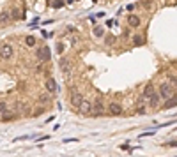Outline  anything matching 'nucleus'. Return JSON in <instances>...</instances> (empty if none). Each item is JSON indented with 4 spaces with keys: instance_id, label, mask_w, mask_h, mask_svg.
I'll return each instance as SVG.
<instances>
[{
    "instance_id": "1",
    "label": "nucleus",
    "mask_w": 177,
    "mask_h": 157,
    "mask_svg": "<svg viewBox=\"0 0 177 157\" xmlns=\"http://www.w3.org/2000/svg\"><path fill=\"white\" fill-rule=\"evenodd\" d=\"M176 90H174V85L172 83H163L160 85V97L161 99H168L170 95H174Z\"/></svg>"
},
{
    "instance_id": "2",
    "label": "nucleus",
    "mask_w": 177,
    "mask_h": 157,
    "mask_svg": "<svg viewBox=\"0 0 177 157\" xmlns=\"http://www.w3.org/2000/svg\"><path fill=\"white\" fill-rule=\"evenodd\" d=\"M103 113H105V103H103L101 99H96V101L92 103V111H90V115H92V117H103Z\"/></svg>"
},
{
    "instance_id": "3",
    "label": "nucleus",
    "mask_w": 177,
    "mask_h": 157,
    "mask_svg": "<svg viewBox=\"0 0 177 157\" xmlns=\"http://www.w3.org/2000/svg\"><path fill=\"white\" fill-rule=\"evenodd\" d=\"M35 55H37V58H39L41 62H50V58H51V51H50V48H48V46L39 48Z\"/></svg>"
},
{
    "instance_id": "4",
    "label": "nucleus",
    "mask_w": 177,
    "mask_h": 157,
    "mask_svg": "<svg viewBox=\"0 0 177 157\" xmlns=\"http://www.w3.org/2000/svg\"><path fill=\"white\" fill-rule=\"evenodd\" d=\"M12 55H14V49H12L11 44H2L0 46V58L2 60H9Z\"/></svg>"
},
{
    "instance_id": "5",
    "label": "nucleus",
    "mask_w": 177,
    "mask_h": 157,
    "mask_svg": "<svg viewBox=\"0 0 177 157\" xmlns=\"http://www.w3.org/2000/svg\"><path fill=\"white\" fill-rule=\"evenodd\" d=\"M44 88H46V92H50L51 95L59 92V85H57V81H55L53 78H46V83H44Z\"/></svg>"
},
{
    "instance_id": "6",
    "label": "nucleus",
    "mask_w": 177,
    "mask_h": 157,
    "mask_svg": "<svg viewBox=\"0 0 177 157\" xmlns=\"http://www.w3.org/2000/svg\"><path fill=\"white\" fill-rule=\"evenodd\" d=\"M154 92H156L154 85H152V83H149V85L144 88V94H142V97H140V103H147V101H149V97H151Z\"/></svg>"
},
{
    "instance_id": "7",
    "label": "nucleus",
    "mask_w": 177,
    "mask_h": 157,
    "mask_svg": "<svg viewBox=\"0 0 177 157\" xmlns=\"http://www.w3.org/2000/svg\"><path fill=\"white\" fill-rule=\"evenodd\" d=\"M78 111H80L82 115H85V117H87V115H90V111H92V103H90V101H87V99H83V101H82V104L78 106Z\"/></svg>"
},
{
    "instance_id": "8",
    "label": "nucleus",
    "mask_w": 177,
    "mask_h": 157,
    "mask_svg": "<svg viewBox=\"0 0 177 157\" xmlns=\"http://www.w3.org/2000/svg\"><path fill=\"white\" fill-rule=\"evenodd\" d=\"M59 67H60L62 74H71V69H73V65H71V62H69L67 58H60V62H59Z\"/></svg>"
},
{
    "instance_id": "9",
    "label": "nucleus",
    "mask_w": 177,
    "mask_h": 157,
    "mask_svg": "<svg viewBox=\"0 0 177 157\" xmlns=\"http://www.w3.org/2000/svg\"><path fill=\"white\" fill-rule=\"evenodd\" d=\"M108 113L113 115V117H119V115H122V106L119 103H110L108 104Z\"/></svg>"
},
{
    "instance_id": "10",
    "label": "nucleus",
    "mask_w": 177,
    "mask_h": 157,
    "mask_svg": "<svg viewBox=\"0 0 177 157\" xmlns=\"http://www.w3.org/2000/svg\"><path fill=\"white\" fill-rule=\"evenodd\" d=\"M83 99H85V97H83V95H82L80 92H73V94H71V99H69V101H71V106L78 108V106L82 104V101H83Z\"/></svg>"
},
{
    "instance_id": "11",
    "label": "nucleus",
    "mask_w": 177,
    "mask_h": 157,
    "mask_svg": "<svg viewBox=\"0 0 177 157\" xmlns=\"http://www.w3.org/2000/svg\"><path fill=\"white\" fill-rule=\"evenodd\" d=\"M140 23H142V21H140V18H138L137 14H129V16H128V25H129L131 28H138Z\"/></svg>"
},
{
    "instance_id": "12",
    "label": "nucleus",
    "mask_w": 177,
    "mask_h": 157,
    "mask_svg": "<svg viewBox=\"0 0 177 157\" xmlns=\"http://www.w3.org/2000/svg\"><path fill=\"white\" fill-rule=\"evenodd\" d=\"M160 101H161L160 94H156V92H154V94L149 97V106H151V108H158V106H160Z\"/></svg>"
},
{
    "instance_id": "13",
    "label": "nucleus",
    "mask_w": 177,
    "mask_h": 157,
    "mask_svg": "<svg viewBox=\"0 0 177 157\" xmlns=\"http://www.w3.org/2000/svg\"><path fill=\"white\" fill-rule=\"evenodd\" d=\"M0 118H2V122H11L12 118H16V113L5 110V111H2V117H0Z\"/></svg>"
},
{
    "instance_id": "14",
    "label": "nucleus",
    "mask_w": 177,
    "mask_h": 157,
    "mask_svg": "<svg viewBox=\"0 0 177 157\" xmlns=\"http://www.w3.org/2000/svg\"><path fill=\"white\" fill-rule=\"evenodd\" d=\"M174 106H177V95L174 94V95H170L168 99H167V103H165V110H170V108H174Z\"/></svg>"
},
{
    "instance_id": "15",
    "label": "nucleus",
    "mask_w": 177,
    "mask_h": 157,
    "mask_svg": "<svg viewBox=\"0 0 177 157\" xmlns=\"http://www.w3.org/2000/svg\"><path fill=\"white\" fill-rule=\"evenodd\" d=\"M50 99H51V94H50V92H46V94H41V95L37 97V103H39V104H48V103H50Z\"/></svg>"
},
{
    "instance_id": "16",
    "label": "nucleus",
    "mask_w": 177,
    "mask_h": 157,
    "mask_svg": "<svg viewBox=\"0 0 177 157\" xmlns=\"http://www.w3.org/2000/svg\"><path fill=\"white\" fill-rule=\"evenodd\" d=\"M9 19H11V12L9 11H2L0 12V23L5 25V23H9Z\"/></svg>"
},
{
    "instance_id": "17",
    "label": "nucleus",
    "mask_w": 177,
    "mask_h": 157,
    "mask_svg": "<svg viewBox=\"0 0 177 157\" xmlns=\"http://www.w3.org/2000/svg\"><path fill=\"white\" fill-rule=\"evenodd\" d=\"M50 5L53 9H62L64 7V0H50Z\"/></svg>"
},
{
    "instance_id": "18",
    "label": "nucleus",
    "mask_w": 177,
    "mask_h": 157,
    "mask_svg": "<svg viewBox=\"0 0 177 157\" xmlns=\"http://www.w3.org/2000/svg\"><path fill=\"white\" fill-rule=\"evenodd\" d=\"M103 35H105V28L99 27V25L94 27V37H103Z\"/></svg>"
},
{
    "instance_id": "19",
    "label": "nucleus",
    "mask_w": 177,
    "mask_h": 157,
    "mask_svg": "<svg viewBox=\"0 0 177 157\" xmlns=\"http://www.w3.org/2000/svg\"><path fill=\"white\" fill-rule=\"evenodd\" d=\"M25 44H27V46H35V37H34V35H27Z\"/></svg>"
},
{
    "instance_id": "20",
    "label": "nucleus",
    "mask_w": 177,
    "mask_h": 157,
    "mask_svg": "<svg viewBox=\"0 0 177 157\" xmlns=\"http://www.w3.org/2000/svg\"><path fill=\"white\" fill-rule=\"evenodd\" d=\"M133 42H135V46H142V44H144V37H142V35H137Z\"/></svg>"
},
{
    "instance_id": "21",
    "label": "nucleus",
    "mask_w": 177,
    "mask_h": 157,
    "mask_svg": "<svg viewBox=\"0 0 177 157\" xmlns=\"http://www.w3.org/2000/svg\"><path fill=\"white\" fill-rule=\"evenodd\" d=\"M105 42H106V46H110V44H113V42H115V37H113V35H108Z\"/></svg>"
},
{
    "instance_id": "22",
    "label": "nucleus",
    "mask_w": 177,
    "mask_h": 157,
    "mask_svg": "<svg viewBox=\"0 0 177 157\" xmlns=\"http://www.w3.org/2000/svg\"><path fill=\"white\" fill-rule=\"evenodd\" d=\"M168 80H170L172 85H177V76L176 74H168Z\"/></svg>"
},
{
    "instance_id": "23",
    "label": "nucleus",
    "mask_w": 177,
    "mask_h": 157,
    "mask_svg": "<svg viewBox=\"0 0 177 157\" xmlns=\"http://www.w3.org/2000/svg\"><path fill=\"white\" fill-rule=\"evenodd\" d=\"M5 110H7V104L4 101H0V111H5Z\"/></svg>"
},
{
    "instance_id": "24",
    "label": "nucleus",
    "mask_w": 177,
    "mask_h": 157,
    "mask_svg": "<svg viewBox=\"0 0 177 157\" xmlns=\"http://www.w3.org/2000/svg\"><path fill=\"white\" fill-rule=\"evenodd\" d=\"M64 51V44H57V53H62Z\"/></svg>"
},
{
    "instance_id": "25",
    "label": "nucleus",
    "mask_w": 177,
    "mask_h": 157,
    "mask_svg": "<svg viewBox=\"0 0 177 157\" xmlns=\"http://www.w3.org/2000/svg\"><path fill=\"white\" fill-rule=\"evenodd\" d=\"M137 111H138V113H142V115H144V113H145V108H144V106H140V108H138V110H137Z\"/></svg>"
},
{
    "instance_id": "26",
    "label": "nucleus",
    "mask_w": 177,
    "mask_h": 157,
    "mask_svg": "<svg viewBox=\"0 0 177 157\" xmlns=\"http://www.w3.org/2000/svg\"><path fill=\"white\" fill-rule=\"evenodd\" d=\"M168 147H177V141H172V143H168Z\"/></svg>"
},
{
    "instance_id": "27",
    "label": "nucleus",
    "mask_w": 177,
    "mask_h": 157,
    "mask_svg": "<svg viewBox=\"0 0 177 157\" xmlns=\"http://www.w3.org/2000/svg\"><path fill=\"white\" fill-rule=\"evenodd\" d=\"M73 2H74V0H67V4H73Z\"/></svg>"
}]
</instances>
